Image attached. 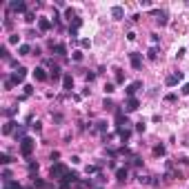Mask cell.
<instances>
[{"label":"cell","instance_id":"83f0119b","mask_svg":"<svg viewBox=\"0 0 189 189\" xmlns=\"http://www.w3.org/2000/svg\"><path fill=\"white\" fill-rule=\"evenodd\" d=\"M0 163H2V165H7V163H11V158H9L7 154H2V156H0Z\"/></svg>","mask_w":189,"mask_h":189},{"label":"cell","instance_id":"d6a6232c","mask_svg":"<svg viewBox=\"0 0 189 189\" xmlns=\"http://www.w3.org/2000/svg\"><path fill=\"white\" fill-rule=\"evenodd\" d=\"M158 40H160V36H156V34H151V42H154V47L158 45Z\"/></svg>","mask_w":189,"mask_h":189},{"label":"cell","instance_id":"7402d4cb","mask_svg":"<svg viewBox=\"0 0 189 189\" xmlns=\"http://www.w3.org/2000/svg\"><path fill=\"white\" fill-rule=\"evenodd\" d=\"M51 78H54V80L60 78V69H58V67H54V69H51Z\"/></svg>","mask_w":189,"mask_h":189},{"label":"cell","instance_id":"4fadbf2b","mask_svg":"<svg viewBox=\"0 0 189 189\" xmlns=\"http://www.w3.org/2000/svg\"><path fill=\"white\" fill-rule=\"evenodd\" d=\"M34 78H36V80H40V82H42V80H47L45 69H40V67H38V69H34Z\"/></svg>","mask_w":189,"mask_h":189},{"label":"cell","instance_id":"5bb4252c","mask_svg":"<svg viewBox=\"0 0 189 189\" xmlns=\"http://www.w3.org/2000/svg\"><path fill=\"white\" fill-rule=\"evenodd\" d=\"M116 180H120V183L127 180V169H125V167H120V169L116 171Z\"/></svg>","mask_w":189,"mask_h":189},{"label":"cell","instance_id":"52a82bcc","mask_svg":"<svg viewBox=\"0 0 189 189\" xmlns=\"http://www.w3.org/2000/svg\"><path fill=\"white\" fill-rule=\"evenodd\" d=\"M140 107L138 98H127V102H125V111H136Z\"/></svg>","mask_w":189,"mask_h":189},{"label":"cell","instance_id":"44dd1931","mask_svg":"<svg viewBox=\"0 0 189 189\" xmlns=\"http://www.w3.org/2000/svg\"><path fill=\"white\" fill-rule=\"evenodd\" d=\"M140 185H151V183H154V180H149V176H140Z\"/></svg>","mask_w":189,"mask_h":189},{"label":"cell","instance_id":"30bf717a","mask_svg":"<svg viewBox=\"0 0 189 189\" xmlns=\"http://www.w3.org/2000/svg\"><path fill=\"white\" fill-rule=\"evenodd\" d=\"M38 29L40 31H49L51 29V20L49 18H38Z\"/></svg>","mask_w":189,"mask_h":189},{"label":"cell","instance_id":"e0dca14e","mask_svg":"<svg viewBox=\"0 0 189 189\" xmlns=\"http://www.w3.org/2000/svg\"><path fill=\"white\" fill-rule=\"evenodd\" d=\"M118 134H120V138H122V142H127V140H129V136H131V131H129V129H120Z\"/></svg>","mask_w":189,"mask_h":189},{"label":"cell","instance_id":"ffe728a7","mask_svg":"<svg viewBox=\"0 0 189 189\" xmlns=\"http://www.w3.org/2000/svg\"><path fill=\"white\" fill-rule=\"evenodd\" d=\"M18 42H20V36H18V34L9 36V45H18Z\"/></svg>","mask_w":189,"mask_h":189},{"label":"cell","instance_id":"7a4b0ae2","mask_svg":"<svg viewBox=\"0 0 189 189\" xmlns=\"http://www.w3.org/2000/svg\"><path fill=\"white\" fill-rule=\"evenodd\" d=\"M34 147H36V142H34L31 138H25V140H20V154L25 156V158H29V156H31Z\"/></svg>","mask_w":189,"mask_h":189},{"label":"cell","instance_id":"6da1fadb","mask_svg":"<svg viewBox=\"0 0 189 189\" xmlns=\"http://www.w3.org/2000/svg\"><path fill=\"white\" fill-rule=\"evenodd\" d=\"M67 174H69V171H67V167H65V165H60V163L51 167V178H54V180H65Z\"/></svg>","mask_w":189,"mask_h":189},{"label":"cell","instance_id":"277c9868","mask_svg":"<svg viewBox=\"0 0 189 189\" xmlns=\"http://www.w3.org/2000/svg\"><path fill=\"white\" fill-rule=\"evenodd\" d=\"M9 9L11 11H18V14H25V11H27V2H25V0H11Z\"/></svg>","mask_w":189,"mask_h":189},{"label":"cell","instance_id":"2e32d148","mask_svg":"<svg viewBox=\"0 0 189 189\" xmlns=\"http://www.w3.org/2000/svg\"><path fill=\"white\" fill-rule=\"evenodd\" d=\"M18 51H20V56H29V54H31V47H29V45H20Z\"/></svg>","mask_w":189,"mask_h":189},{"label":"cell","instance_id":"ac0fdd59","mask_svg":"<svg viewBox=\"0 0 189 189\" xmlns=\"http://www.w3.org/2000/svg\"><path fill=\"white\" fill-rule=\"evenodd\" d=\"M14 125H16V122H7L5 127H2V134H5V136H9L11 131H14Z\"/></svg>","mask_w":189,"mask_h":189},{"label":"cell","instance_id":"1f68e13d","mask_svg":"<svg viewBox=\"0 0 189 189\" xmlns=\"http://www.w3.org/2000/svg\"><path fill=\"white\" fill-rule=\"evenodd\" d=\"M29 171H31V174H34V171H38V163H31V165H29Z\"/></svg>","mask_w":189,"mask_h":189},{"label":"cell","instance_id":"9a60e30c","mask_svg":"<svg viewBox=\"0 0 189 189\" xmlns=\"http://www.w3.org/2000/svg\"><path fill=\"white\" fill-rule=\"evenodd\" d=\"M62 87H65V89H71V87H74V78H71L69 74L62 78Z\"/></svg>","mask_w":189,"mask_h":189},{"label":"cell","instance_id":"f1b7e54d","mask_svg":"<svg viewBox=\"0 0 189 189\" xmlns=\"http://www.w3.org/2000/svg\"><path fill=\"white\" fill-rule=\"evenodd\" d=\"M165 100H167V102H176V94H167Z\"/></svg>","mask_w":189,"mask_h":189},{"label":"cell","instance_id":"ba28073f","mask_svg":"<svg viewBox=\"0 0 189 189\" xmlns=\"http://www.w3.org/2000/svg\"><path fill=\"white\" fill-rule=\"evenodd\" d=\"M129 60H131V67H134V69H140V67H142V58H140V54H129Z\"/></svg>","mask_w":189,"mask_h":189},{"label":"cell","instance_id":"d6986e66","mask_svg":"<svg viewBox=\"0 0 189 189\" xmlns=\"http://www.w3.org/2000/svg\"><path fill=\"white\" fill-rule=\"evenodd\" d=\"M147 58H149V60H156V58H158V49H156V47H151V49L147 51Z\"/></svg>","mask_w":189,"mask_h":189},{"label":"cell","instance_id":"f546056e","mask_svg":"<svg viewBox=\"0 0 189 189\" xmlns=\"http://www.w3.org/2000/svg\"><path fill=\"white\" fill-rule=\"evenodd\" d=\"M74 60H76V62H80V60H82V54H80V51H74Z\"/></svg>","mask_w":189,"mask_h":189},{"label":"cell","instance_id":"9c48e42d","mask_svg":"<svg viewBox=\"0 0 189 189\" xmlns=\"http://www.w3.org/2000/svg\"><path fill=\"white\" fill-rule=\"evenodd\" d=\"M111 18H114V20H122V18H125V9H122L120 5L111 7Z\"/></svg>","mask_w":189,"mask_h":189},{"label":"cell","instance_id":"8fae6325","mask_svg":"<svg viewBox=\"0 0 189 189\" xmlns=\"http://www.w3.org/2000/svg\"><path fill=\"white\" fill-rule=\"evenodd\" d=\"M154 16H156V22H158L160 27L167 25V14H165V11H154Z\"/></svg>","mask_w":189,"mask_h":189},{"label":"cell","instance_id":"4316f807","mask_svg":"<svg viewBox=\"0 0 189 189\" xmlns=\"http://www.w3.org/2000/svg\"><path fill=\"white\" fill-rule=\"evenodd\" d=\"M80 45L87 49V47H91V40H89V38H82V40H80Z\"/></svg>","mask_w":189,"mask_h":189},{"label":"cell","instance_id":"3957f363","mask_svg":"<svg viewBox=\"0 0 189 189\" xmlns=\"http://www.w3.org/2000/svg\"><path fill=\"white\" fill-rule=\"evenodd\" d=\"M25 76H27V69L25 67H18V71L11 74V82H14V85H22V82H25Z\"/></svg>","mask_w":189,"mask_h":189},{"label":"cell","instance_id":"5b68a950","mask_svg":"<svg viewBox=\"0 0 189 189\" xmlns=\"http://www.w3.org/2000/svg\"><path fill=\"white\" fill-rule=\"evenodd\" d=\"M178 80H183V71H176L174 76H167L165 85H167V87H176V85H178Z\"/></svg>","mask_w":189,"mask_h":189},{"label":"cell","instance_id":"8992f818","mask_svg":"<svg viewBox=\"0 0 189 189\" xmlns=\"http://www.w3.org/2000/svg\"><path fill=\"white\" fill-rule=\"evenodd\" d=\"M140 87H142V82H140V80H136V82H131V85L127 87V89H125V94H127V98H134V94H136V91L140 89Z\"/></svg>","mask_w":189,"mask_h":189},{"label":"cell","instance_id":"e575fe53","mask_svg":"<svg viewBox=\"0 0 189 189\" xmlns=\"http://www.w3.org/2000/svg\"><path fill=\"white\" fill-rule=\"evenodd\" d=\"M69 36H71V38L76 40V38H78V31H76V29H69Z\"/></svg>","mask_w":189,"mask_h":189},{"label":"cell","instance_id":"d590c367","mask_svg":"<svg viewBox=\"0 0 189 189\" xmlns=\"http://www.w3.org/2000/svg\"><path fill=\"white\" fill-rule=\"evenodd\" d=\"M5 189H11V187H5Z\"/></svg>","mask_w":189,"mask_h":189},{"label":"cell","instance_id":"603a6c76","mask_svg":"<svg viewBox=\"0 0 189 189\" xmlns=\"http://www.w3.org/2000/svg\"><path fill=\"white\" fill-rule=\"evenodd\" d=\"M114 85H111V82H107V85H105V94H114Z\"/></svg>","mask_w":189,"mask_h":189},{"label":"cell","instance_id":"4dcf8cb0","mask_svg":"<svg viewBox=\"0 0 189 189\" xmlns=\"http://www.w3.org/2000/svg\"><path fill=\"white\" fill-rule=\"evenodd\" d=\"M180 91H183L185 96H189V82H185V85H183V89H180Z\"/></svg>","mask_w":189,"mask_h":189},{"label":"cell","instance_id":"7c38bea8","mask_svg":"<svg viewBox=\"0 0 189 189\" xmlns=\"http://www.w3.org/2000/svg\"><path fill=\"white\" fill-rule=\"evenodd\" d=\"M51 51H54L56 56H65V54H67L65 45H51Z\"/></svg>","mask_w":189,"mask_h":189},{"label":"cell","instance_id":"836d02e7","mask_svg":"<svg viewBox=\"0 0 189 189\" xmlns=\"http://www.w3.org/2000/svg\"><path fill=\"white\" fill-rule=\"evenodd\" d=\"M25 20H27V22H34L36 16H34V14H27V16H25Z\"/></svg>","mask_w":189,"mask_h":189},{"label":"cell","instance_id":"cb8c5ba5","mask_svg":"<svg viewBox=\"0 0 189 189\" xmlns=\"http://www.w3.org/2000/svg\"><path fill=\"white\" fill-rule=\"evenodd\" d=\"M80 25H82V20H80V18H74V27H71V29L78 31V29H80Z\"/></svg>","mask_w":189,"mask_h":189},{"label":"cell","instance_id":"484cf974","mask_svg":"<svg viewBox=\"0 0 189 189\" xmlns=\"http://www.w3.org/2000/svg\"><path fill=\"white\" fill-rule=\"evenodd\" d=\"M154 154H156V156H163V154H165V147H163V145H158V147L154 149Z\"/></svg>","mask_w":189,"mask_h":189},{"label":"cell","instance_id":"d4e9b609","mask_svg":"<svg viewBox=\"0 0 189 189\" xmlns=\"http://www.w3.org/2000/svg\"><path fill=\"white\" fill-rule=\"evenodd\" d=\"M136 131H140V134H142V131H145V120H140V122H136Z\"/></svg>","mask_w":189,"mask_h":189}]
</instances>
